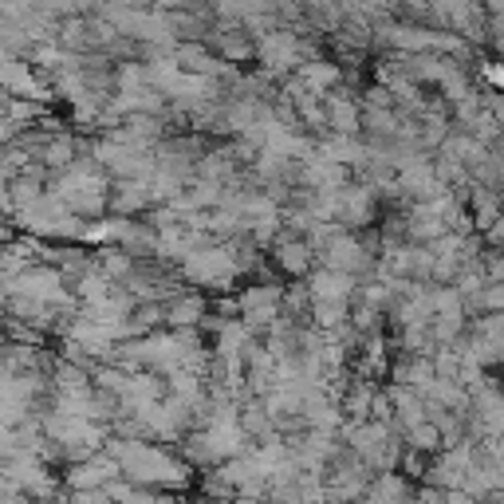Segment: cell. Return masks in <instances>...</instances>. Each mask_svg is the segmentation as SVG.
<instances>
[{"label":"cell","instance_id":"6da1fadb","mask_svg":"<svg viewBox=\"0 0 504 504\" xmlns=\"http://www.w3.org/2000/svg\"><path fill=\"white\" fill-rule=\"evenodd\" d=\"M111 454L119 457L123 465V477H131L134 485H162V489H174L186 481L189 469L174 461L166 449L158 445H146V442H111Z\"/></svg>","mask_w":504,"mask_h":504},{"label":"cell","instance_id":"7a4b0ae2","mask_svg":"<svg viewBox=\"0 0 504 504\" xmlns=\"http://www.w3.org/2000/svg\"><path fill=\"white\" fill-rule=\"evenodd\" d=\"M56 197L71 213H79V217H91V213H99L106 206V181L95 174V170H87V166H71L68 174L60 178Z\"/></svg>","mask_w":504,"mask_h":504},{"label":"cell","instance_id":"3957f363","mask_svg":"<svg viewBox=\"0 0 504 504\" xmlns=\"http://www.w3.org/2000/svg\"><path fill=\"white\" fill-rule=\"evenodd\" d=\"M241 272V261L229 249H193L186 256V276H193L197 284H229Z\"/></svg>","mask_w":504,"mask_h":504},{"label":"cell","instance_id":"277c9868","mask_svg":"<svg viewBox=\"0 0 504 504\" xmlns=\"http://www.w3.org/2000/svg\"><path fill=\"white\" fill-rule=\"evenodd\" d=\"M307 292H312V304H347L351 292H355V272L324 268V272H316V276H312Z\"/></svg>","mask_w":504,"mask_h":504},{"label":"cell","instance_id":"5b68a950","mask_svg":"<svg viewBox=\"0 0 504 504\" xmlns=\"http://www.w3.org/2000/svg\"><path fill=\"white\" fill-rule=\"evenodd\" d=\"M324 264L339 268V272H359V268L371 264V256L362 252V244L355 237H343V233H339L331 244H324Z\"/></svg>","mask_w":504,"mask_h":504},{"label":"cell","instance_id":"8992f818","mask_svg":"<svg viewBox=\"0 0 504 504\" xmlns=\"http://www.w3.org/2000/svg\"><path fill=\"white\" fill-rule=\"evenodd\" d=\"M261 63H268L272 71H288V68H296L299 63V48H296V40L288 36V32H272V36H264L261 40Z\"/></svg>","mask_w":504,"mask_h":504},{"label":"cell","instance_id":"52a82bcc","mask_svg":"<svg viewBox=\"0 0 504 504\" xmlns=\"http://www.w3.org/2000/svg\"><path fill=\"white\" fill-rule=\"evenodd\" d=\"M276 261H280L284 272L292 276H304L307 268H312V249H307L304 241H284L280 249H276Z\"/></svg>","mask_w":504,"mask_h":504},{"label":"cell","instance_id":"ba28073f","mask_svg":"<svg viewBox=\"0 0 504 504\" xmlns=\"http://www.w3.org/2000/svg\"><path fill=\"white\" fill-rule=\"evenodd\" d=\"M166 316H170V324H174V327H193L201 316H206V304H201L197 296H181L178 304L166 307Z\"/></svg>","mask_w":504,"mask_h":504},{"label":"cell","instance_id":"9c48e42d","mask_svg":"<svg viewBox=\"0 0 504 504\" xmlns=\"http://www.w3.org/2000/svg\"><path fill=\"white\" fill-rule=\"evenodd\" d=\"M331 126H335L339 134H355L359 131V111L351 103H343V99H335L331 103V119H327Z\"/></svg>","mask_w":504,"mask_h":504},{"label":"cell","instance_id":"30bf717a","mask_svg":"<svg viewBox=\"0 0 504 504\" xmlns=\"http://www.w3.org/2000/svg\"><path fill=\"white\" fill-rule=\"evenodd\" d=\"M44 504H60V500H44Z\"/></svg>","mask_w":504,"mask_h":504}]
</instances>
